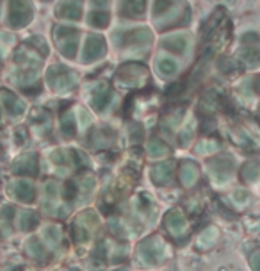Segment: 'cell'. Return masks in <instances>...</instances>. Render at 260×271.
<instances>
[{"instance_id": "obj_1", "label": "cell", "mask_w": 260, "mask_h": 271, "mask_svg": "<svg viewBox=\"0 0 260 271\" xmlns=\"http://www.w3.org/2000/svg\"><path fill=\"white\" fill-rule=\"evenodd\" d=\"M166 257V246L159 238H148L138 246V259L145 266L157 264Z\"/></svg>"}, {"instance_id": "obj_2", "label": "cell", "mask_w": 260, "mask_h": 271, "mask_svg": "<svg viewBox=\"0 0 260 271\" xmlns=\"http://www.w3.org/2000/svg\"><path fill=\"white\" fill-rule=\"evenodd\" d=\"M48 82H50L52 89L66 91V89L73 88L77 84V75L73 72H70L68 68H64V66L55 64L48 70Z\"/></svg>"}, {"instance_id": "obj_3", "label": "cell", "mask_w": 260, "mask_h": 271, "mask_svg": "<svg viewBox=\"0 0 260 271\" xmlns=\"http://www.w3.org/2000/svg\"><path fill=\"white\" fill-rule=\"evenodd\" d=\"M30 16H32V9H30L29 0H11V20L13 27H23L29 23Z\"/></svg>"}, {"instance_id": "obj_4", "label": "cell", "mask_w": 260, "mask_h": 271, "mask_svg": "<svg viewBox=\"0 0 260 271\" xmlns=\"http://www.w3.org/2000/svg\"><path fill=\"white\" fill-rule=\"evenodd\" d=\"M143 77H145V70L139 64H132V62L121 66L118 72L119 82H125L128 86H139L143 82Z\"/></svg>"}, {"instance_id": "obj_5", "label": "cell", "mask_w": 260, "mask_h": 271, "mask_svg": "<svg viewBox=\"0 0 260 271\" xmlns=\"http://www.w3.org/2000/svg\"><path fill=\"white\" fill-rule=\"evenodd\" d=\"M105 54V43L100 36H89L86 40L84 45V54H82V61L84 62H93L98 57Z\"/></svg>"}, {"instance_id": "obj_6", "label": "cell", "mask_w": 260, "mask_h": 271, "mask_svg": "<svg viewBox=\"0 0 260 271\" xmlns=\"http://www.w3.org/2000/svg\"><path fill=\"white\" fill-rule=\"evenodd\" d=\"M13 173H16V175H36L38 173L36 154H25L16 159L15 164H13Z\"/></svg>"}, {"instance_id": "obj_7", "label": "cell", "mask_w": 260, "mask_h": 271, "mask_svg": "<svg viewBox=\"0 0 260 271\" xmlns=\"http://www.w3.org/2000/svg\"><path fill=\"white\" fill-rule=\"evenodd\" d=\"M0 104L6 107V111H8L11 116H20V114L25 111V104H23L16 95H13V93H9V91H4V89L0 91Z\"/></svg>"}, {"instance_id": "obj_8", "label": "cell", "mask_w": 260, "mask_h": 271, "mask_svg": "<svg viewBox=\"0 0 260 271\" xmlns=\"http://www.w3.org/2000/svg\"><path fill=\"white\" fill-rule=\"evenodd\" d=\"M150 40H152V36L146 29H134L125 32L123 36H116V43L123 45H146Z\"/></svg>"}, {"instance_id": "obj_9", "label": "cell", "mask_w": 260, "mask_h": 271, "mask_svg": "<svg viewBox=\"0 0 260 271\" xmlns=\"http://www.w3.org/2000/svg\"><path fill=\"white\" fill-rule=\"evenodd\" d=\"M175 0H155L153 4V16L159 20H173L178 15V9L175 8Z\"/></svg>"}, {"instance_id": "obj_10", "label": "cell", "mask_w": 260, "mask_h": 271, "mask_svg": "<svg viewBox=\"0 0 260 271\" xmlns=\"http://www.w3.org/2000/svg\"><path fill=\"white\" fill-rule=\"evenodd\" d=\"M164 225L173 235H180L185 230V218L180 211H170L164 218Z\"/></svg>"}, {"instance_id": "obj_11", "label": "cell", "mask_w": 260, "mask_h": 271, "mask_svg": "<svg viewBox=\"0 0 260 271\" xmlns=\"http://www.w3.org/2000/svg\"><path fill=\"white\" fill-rule=\"evenodd\" d=\"M210 173H212L214 179L217 180H228V177H230L232 170H234V164H232L230 159H214L212 162H210Z\"/></svg>"}, {"instance_id": "obj_12", "label": "cell", "mask_w": 260, "mask_h": 271, "mask_svg": "<svg viewBox=\"0 0 260 271\" xmlns=\"http://www.w3.org/2000/svg\"><path fill=\"white\" fill-rule=\"evenodd\" d=\"M11 193L22 201H32L34 196H36V193H34V186L29 182V180H16V182H13Z\"/></svg>"}, {"instance_id": "obj_13", "label": "cell", "mask_w": 260, "mask_h": 271, "mask_svg": "<svg viewBox=\"0 0 260 271\" xmlns=\"http://www.w3.org/2000/svg\"><path fill=\"white\" fill-rule=\"evenodd\" d=\"M112 100V93L107 89V84L100 82L96 88V93L93 95V106L96 107L98 111H104L105 107L109 106V102Z\"/></svg>"}, {"instance_id": "obj_14", "label": "cell", "mask_w": 260, "mask_h": 271, "mask_svg": "<svg viewBox=\"0 0 260 271\" xmlns=\"http://www.w3.org/2000/svg\"><path fill=\"white\" fill-rule=\"evenodd\" d=\"M196 180H198V168H196V164L191 161L184 162L180 168V182L184 184V187H191Z\"/></svg>"}, {"instance_id": "obj_15", "label": "cell", "mask_w": 260, "mask_h": 271, "mask_svg": "<svg viewBox=\"0 0 260 271\" xmlns=\"http://www.w3.org/2000/svg\"><path fill=\"white\" fill-rule=\"evenodd\" d=\"M57 15L68 20H79L82 16V9H80V4L77 0H66L64 4L59 8Z\"/></svg>"}, {"instance_id": "obj_16", "label": "cell", "mask_w": 260, "mask_h": 271, "mask_svg": "<svg viewBox=\"0 0 260 271\" xmlns=\"http://www.w3.org/2000/svg\"><path fill=\"white\" fill-rule=\"evenodd\" d=\"M173 173V162H160L152 170V177L155 184H166Z\"/></svg>"}, {"instance_id": "obj_17", "label": "cell", "mask_w": 260, "mask_h": 271, "mask_svg": "<svg viewBox=\"0 0 260 271\" xmlns=\"http://www.w3.org/2000/svg\"><path fill=\"white\" fill-rule=\"evenodd\" d=\"M25 248H27V253H29L32 259H36V260H45V259H47V250L41 246L40 239L30 238L29 241H27Z\"/></svg>"}, {"instance_id": "obj_18", "label": "cell", "mask_w": 260, "mask_h": 271, "mask_svg": "<svg viewBox=\"0 0 260 271\" xmlns=\"http://www.w3.org/2000/svg\"><path fill=\"white\" fill-rule=\"evenodd\" d=\"M217 241V228L214 227H209L205 228V230L202 232V234L198 235V241H196V246L198 248H210V246L214 245V243Z\"/></svg>"}, {"instance_id": "obj_19", "label": "cell", "mask_w": 260, "mask_h": 271, "mask_svg": "<svg viewBox=\"0 0 260 271\" xmlns=\"http://www.w3.org/2000/svg\"><path fill=\"white\" fill-rule=\"evenodd\" d=\"M77 45H79V32L59 40V48H61L62 54L68 55V57H73V55H75Z\"/></svg>"}, {"instance_id": "obj_20", "label": "cell", "mask_w": 260, "mask_h": 271, "mask_svg": "<svg viewBox=\"0 0 260 271\" xmlns=\"http://www.w3.org/2000/svg\"><path fill=\"white\" fill-rule=\"evenodd\" d=\"M162 45H164L166 48H170V50L178 52V54H180V52H184L185 47H187V41H185V38L180 36V34H175V36L164 38Z\"/></svg>"}, {"instance_id": "obj_21", "label": "cell", "mask_w": 260, "mask_h": 271, "mask_svg": "<svg viewBox=\"0 0 260 271\" xmlns=\"http://www.w3.org/2000/svg\"><path fill=\"white\" fill-rule=\"evenodd\" d=\"M157 70H159V74L164 75V77H171V75L177 74L178 66H177V62H175L173 59L160 57L159 61H157Z\"/></svg>"}, {"instance_id": "obj_22", "label": "cell", "mask_w": 260, "mask_h": 271, "mask_svg": "<svg viewBox=\"0 0 260 271\" xmlns=\"http://www.w3.org/2000/svg\"><path fill=\"white\" fill-rule=\"evenodd\" d=\"M145 11V0H125L123 13L128 16H139Z\"/></svg>"}, {"instance_id": "obj_23", "label": "cell", "mask_w": 260, "mask_h": 271, "mask_svg": "<svg viewBox=\"0 0 260 271\" xmlns=\"http://www.w3.org/2000/svg\"><path fill=\"white\" fill-rule=\"evenodd\" d=\"M61 132L64 136H70V138L75 134V116L70 111H66L61 118Z\"/></svg>"}, {"instance_id": "obj_24", "label": "cell", "mask_w": 260, "mask_h": 271, "mask_svg": "<svg viewBox=\"0 0 260 271\" xmlns=\"http://www.w3.org/2000/svg\"><path fill=\"white\" fill-rule=\"evenodd\" d=\"M168 154V147L159 140V138H153L148 143V155L150 157H162Z\"/></svg>"}, {"instance_id": "obj_25", "label": "cell", "mask_w": 260, "mask_h": 271, "mask_svg": "<svg viewBox=\"0 0 260 271\" xmlns=\"http://www.w3.org/2000/svg\"><path fill=\"white\" fill-rule=\"evenodd\" d=\"M34 227H38V216L36 214L30 213V211L22 213V216H20V228H22L23 232H29V230H32Z\"/></svg>"}, {"instance_id": "obj_26", "label": "cell", "mask_w": 260, "mask_h": 271, "mask_svg": "<svg viewBox=\"0 0 260 271\" xmlns=\"http://www.w3.org/2000/svg\"><path fill=\"white\" fill-rule=\"evenodd\" d=\"M241 173L242 179L253 182V180H256L260 177V162H248V164H244Z\"/></svg>"}, {"instance_id": "obj_27", "label": "cell", "mask_w": 260, "mask_h": 271, "mask_svg": "<svg viewBox=\"0 0 260 271\" xmlns=\"http://www.w3.org/2000/svg\"><path fill=\"white\" fill-rule=\"evenodd\" d=\"M104 132H105V128H100V130L93 132V145L94 147H98V148L107 147V145L112 141V132L107 130V134H104Z\"/></svg>"}, {"instance_id": "obj_28", "label": "cell", "mask_w": 260, "mask_h": 271, "mask_svg": "<svg viewBox=\"0 0 260 271\" xmlns=\"http://www.w3.org/2000/svg\"><path fill=\"white\" fill-rule=\"evenodd\" d=\"M43 234H45V239L50 243V246L59 245V241H61V230H59L55 225H50V227H47L43 230Z\"/></svg>"}, {"instance_id": "obj_29", "label": "cell", "mask_w": 260, "mask_h": 271, "mask_svg": "<svg viewBox=\"0 0 260 271\" xmlns=\"http://www.w3.org/2000/svg\"><path fill=\"white\" fill-rule=\"evenodd\" d=\"M109 22V15L104 11H94L89 15V23L93 27H105Z\"/></svg>"}, {"instance_id": "obj_30", "label": "cell", "mask_w": 260, "mask_h": 271, "mask_svg": "<svg viewBox=\"0 0 260 271\" xmlns=\"http://www.w3.org/2000/svg\"><path fill=\"white\" fill-rule=\"evenodd\" d=\"M214 150H217V143L212 140L202 141V143L196 145V152H200V154H209V152H214Z\"/></svg>"}, {"instance_id": "obj_31", "label": "cell", "mask_w": 260, "mask_h": 271, "mask_svg": "<svg viewBox=\"0 0 260 271\" xmlns=\"http://www.w3.org/2000/svg\"><path fill=\"white\" fill-rule=\"evenodd\" d=\"M70 157L73 159V164L75 166H86L87 164L86 155H84L80 150H77V148H72V150H70Z\"/></svg>"}, {"instance_id": "obj_32", "label": "cell", "mask_w": 260, "mask_h": 271, "mask_svg": "<svg viewBox=\"0 0 260 271\" xmlns=\"http://www.w3.org/2000/svg\"><path fill=\"white\" fill-rule=\"evenodd\" d=\"M152 207H153L152 198H150L148 194H141V196H139V211H143V213H150Z\"/></svg>"}, {"instance_id": "obj_33", "label": "cell", "mask_w": 260, "mask_h": 271, "mask_svg": "<svg viewBox=\"0 0 260 271\" xmlns=\"http://www.w3.org/2000/svg\"><path fill=\"white\" fill-rule=\"evenodd\" d=\"M191 138H192V123H189L187 127H185L184 130H182V134H180V145H182V147L189 145Z\"/></svg>"}, {"instance_id": "obj_34", "label": "cell", "mask_w": 260, "mask_h": 271, "mask_svg": "<svg viewBox=\"0 0 260 271\" xmlns=\"http://www.w3.org/2000/svg\"><path fill=\"white\" fill-rule=\"evenodd\" d=\"M64 196L68 198V200H73V198L77 196V184L73 182V180H68L64 186Z\"/></svg>"}, {"instance_id": "obj_35", "label": "cell", "mask_w": 260, "mask_h": 271, "mask_svg": "<svg viewBox=\"0 0 260 271\" xmlns=\"http://www.w3.org/2000/svg\"><path fill=\"white\" fill-rule=\"evenodd\" d=\"M248 200H249V196H248V193H246V191L239 189V191H235V193H234V201L237 204V206H244V204H248Z\"/></svg>"}, {"instance_id": "obj_36", "label": "cell", "mask_w": 260, "mask_h": 271, "mask_svg": "<svg viewBox=\"0 0 260 271\" xmlns=\"http://www.w3.org/2000/svg\"><path fill=\"white\" fill-rule=\"evenodd\" d=\"M29 45H34V47H36L38 50H41V52H43V55H47V54H48V48H47V45H45V41L41 40L40 36H34L32 40L29 41Z\"/></svg>"}, {"instance_id": "obj_37", "label": "cell", "mask_w": 260, "mask_h": 271, "mask_svg": "<svg viewBox=\"0 0 260 271\" xmlns=\"http://www.w3.org/2000/svg\"><path fill=\"white\" fill-rule=\"evenodd\" d=\"M105 255H107V250H105V243H100L94 250V259H98V262H104Z\"/></svg>"}, {"instance_id": "obj_38", "label": "cell", "mask_w": 260, "mask_h": 271, "mask_svg": "<svg viewBox=\"0 0 260 271\" xmlns=\"http://www.w3.org/2000/svg\"><path fill=\"white\" fill-rule=\"evenodd\" d=\"M52 161H54L55 164H59V166L66 164V154L62 150H55L54 154H52Z\"/></svg>"}, {"instance_id": "obj_39", "label": "cell", "mask_w": 260, "mask_h": 271, "mask_svg": "<svg viewBox=\"0 0 260 271\" xmlns=\"http://www.w3.org/2000/svg\"><path fill=\"white\" fill-rule=\"evenodd\" d=\"M249 262H251L253 271H260V250H258V252L253 253L251 259H249Z\"/></svg>"}, {"instance_id": "obj_40", "label": "cell", "mask_w": 260, "mask_h": 271, "mask_svg": "<svg viewBox=\"0 0 260 271\" xmlns=\"http://www.w3.org/2000/svg\"><path fill=\"white\" fill-rule=\"evenodd\" d=\"M79 120H80V125L82 127H87L89 125V114H87V111H84V109H79Z\"/></svg>"}, {"instance_id": "obj_41", "label": "cell", "mask_w": 260, "mask_h": 271, "mask_svg": "<svg viewBox=\"0 0 260 271\" xmlns=\"http://www.w3.org/2000/svg\"><path fill=\"white\" fill-rule=\"evenodd\" d=\"M45 191H47V196L48 198H54L55 196V191H57V189H55V184L54 182H48L47 187H45Z\"/></svg>"}, {"instance_id": "obj_42", "label": "cell", "mask_w": 260, "mask_h": 271, "mask_svg": "<svg viewBox=\"0 0 260 271\" xmlns=\"http://www.w3.org/2000/svg\"><path fill=\"white\" fill-rule=\"evenodd\" d=\"M91 2H93L94 8H105L109 4V0H91Z\"/></svg>"}]
</instances>
